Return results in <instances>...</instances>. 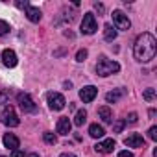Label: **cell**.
I'll use <instances>...</instances> for the list:
<instances>
[{"label":"cell","mask_w":157,"mask_h":157,"mask_svg":"<svg viewBox=\"0 0 157 157\" xmlns=\"http://www.w3.org/2000/svg\"><path fill=\"white\" fill-rule=\"evenodd\" d=\"M0 104H8V94L6 93H0Z\"/></svg>","instance_id":"cell-30"},{"label":"cell","mask_w":157,"mask_h":157,"mask_svg":"<svg viewBox=\"0 0 157 157\" xmlns=\"http://www.w3.org/2000/svg\"><path fill=\"white\" fill-rule=\"evenodd\" d=\"M0 157H6V155H0Z\"/></svg>","instance_id":"cell-34"},{"label":"cell","mask_w":157,"mask_h":157,"mask_svg":"<svg viewBox=\"0 0 157 157\" xmlns=\"http://www.w3.org/2000/svg\"><path fill=\"white\" fill-rule=\"evenodd\" d=\"M96 94H98V89H96L94 85H87V87H83V89L80 91V98H82L83 104H91V102L96 98Z\"/></svg>","instance_id":"cell-8"},{"label":"cell","mask_w":157,"mask_h":157,"mask_svg":"<svg viewBox=\"0 0 157 157\" xmlns=\"http://www.w3.org/2000/svg\"><path fill=\"white\" fill-rule=\"evenodd\" d=\"M87 54H89V52H87L85 48H82V50H78V54H76V61H78V63H83V61L87 59Z\"/></svg>","instance_id":"cell-22"},{"label":"cell","mask_w":157,"mask_h":157,"mask_svg":"<svg viewBox=\"0 0 157 157\" xmlns=\"http://www.w3.org/2000/svg\"><path fill=\"white\" fill-rule=\"evenodd\" d=\"M115 146H117V142H115L113 139H104V140L96 142L94 150H96L98 153H111V151L115 150Z\"/></svg>","instance_id":"cell-11"},{"label":"cell","mask_w":157,"mask_h":157,"mask_svg":"<svg viewBox=\"0 0 157 157\" xmlns=\"http://www.w3.org/2000/svg\"><path fill=\"white\" fill-rule=\"evenodd\" d=\"M148 137H150L151 140H157V126H151V128L148 129Z\"/></svg>","instance_id":"cell-25"},{"label":"cell","mask_w":157,"mask_h":157,"mask_svg":"<svg viewBox=\"0 0 157 157\" xmlns=\"http://www.w3.org/2000/svg\"><path fill=\"white\" fill-rule=\"evenodd\" d=\"M28 157H39V155H37V153H30Z\"/></svg>","instance_id":"cell-33"},{"label":"cell","mask_w":157,"mask_h":157,"mask_svg":"<svg viewBox=\"0 0 157 157\" xmlns=\"http://www.w3.org/2000/svg\"><path fill=\"white\" fill-rule=\"evenodd\" d=\"M117 35H118V32L113 28V24H105L104 26V39L105 41H115Z\"/></svg>","instance_id":"cell-18"},{"label":"cell","mask_w":157,"mask_h":157,"mask_svg":"<svg viewBox=\"0 0 157 157\" xmlns=\"http://www.w3.org/2000/svg\"><path fill=\"white\" fill-rule=\"evenodd\" d=\"M59 157H78V155H74V153H68V151H65V153H61Z\"/></svg>","instance_id":"cell-32"},{"label":"cell","mask_w":157,"mask_h":157,"mask_svg":"<svg viewBox=\"0 0 157 157\" xmlns=\"http://www.w3.org/2000/svg\"><path fill=\"white\" fill-rule=\"evenodd\" d=\"M153 98H155V89H151V87L146 89V91H144V100H146V102H151Z\"/></svg>","instance_id":"cell-23"},{"label":"cell","mask_w":157,"mask_h":157,"mask_svg":"<svg viewBox=\"0 0 157 157\" xmlns=\"http://www.w3.org/2000/svg\"><path fill=\"white\" fill-rule=\"evenodd\" d=\"M137 118H139V117H137V113H129V115H128V118H126L124 122H126V124H128V122H129V124H135V122H137Z\"/></svg>","instance_id":"cell-26"},{"label":"cell","mask_w":157,"mask_h":157,"mask_svg":"<svg viewBox=\"0 0 157 157\" xmlns=\"http://www.w3.org/2000/svg\"><path fill=\"white\" fill-rule=\"evenodd\" d=\"M11 32V26L6 22V21H0V37H4V35H8Z\"/></svg>","instance_id":"cell-21"},{"label":"cell","mask_w":157,"mask_h":157,"mask_svg":"<svg viewBox=\"0 0 157 157\" xmlns=\"http://www.w3.org/2000/svg\"><path fill=\"white\" fill-rule=\"evenodd\" d=\"M98 115H100V118H102L104 124H113V111H111L109 105H102L98 109Z\"/></svg>","instance_id":"cell-15"},{"label":"cell","mask_w":157,"mask_h":157,"mask_svg":"<svg viewBox=\"0 0 157 157\" xmlns=\"http://www.w3.org/2000/svg\"><path fill=\"white\" fill-rule=\"evenodd\" d=\"M11 157H24V151L22 150H13L11 151Z\"/></svg>","instance_id":"cell-29"},{"label":"cell","mask_w":157,"mask_h":157,"mask_svg":"<svg viewBox=\"0 0 157 157\" xmlns=\"http://www.w3.org/2000/svg\"><path fill=\"white\" fill-rule=\"evenodd\" d=\"M124 126H126L124 120H117V122L113 124V133H120V131L124 129Z\"/></svg>","instance_id":"cell-24"},{"label":"cell","mask_w":157,"mask_h":157,"mask_svg":"<svg viewBox=\"0 0 157 157\" xmlns=\"http://www.w3.org/2000/svg\"><path fill=\"white\" fill-rule=\"evenodd\" d=\"M2 63H4V67H8V68H13V67H17V63H19V59H17V54H15L13 50L6 48V50L2 52Z\"/></svg>","instance_id":"cell-10"},{"label":"cell","mask_w":157,"mask_h":157,"mask_svg":"<svg viewBox=\"0 0 157 157\" xmlns=\"http://www.w3.org/2000/svg\"><path fill=\"white\" fill-rule=\"evenodd\" d=\"M124 144L128 148H144V137L139 133H131L124 139Z\"/></svg>","instance_id":"cell-9"},{"label":"cell","mask_w":157,"mask_h":157,"mask_svg":"<svg viewBox=\"0 0 157 157\" xmlns=\"http://www.w3.org/2000/svg\"><path fill=\"white\" fill-rule=\"evenodd\" d=\"M122 96H124V89H115V91H109L105 94V102L107 104H117Z\"/></svg>","instance_id":"cell-16"},{"label":"cell","mask_w":157,"mask_h":157,"mask_svg":"<svg viewBox=\"0 0 157 157\" xmlns=\"http://www.w3.org/2000/svg\"><path fill=\"white\" fill-rule=\"evenodd\" d=\"M2 142H4V146L8 148V150H19V146H21V140H19V137L15 135V133H6L4 137H2Z\"/></svg>","instance_id":"cell-12"},{"label":"cell","mask_w":157,"mask_h":157,"mask_svg":"<svg viewBox=\"0 0 157 157\" xmlns=\"http://www.w3.org/2000/svg\"><path fill=\"white\" fill-rule=\"evenodd\" d=\"M155 54H157V39L148 32L140 33L133 44V57L139 63H148L155 57Z\"/></svg>","instance_id":"cell-1"},{"label":"cell","mask_w":157,"mask_h":157,"mask_svg":"<svg viewBox=\"0 0 157 157\" xmlns=\"http://www.w3.org/2000/svg\"><path fill=\"white\" fill-rule=\"evenodd\" d=\"M120 70V65L113 59H107L105 56H100L98 63H96V74L102 76V78H107V76H113Z\"/></svg>","instance_id":"cell-2"},{"label":"cell","mask_w":157,"mask_h":157,"mask_svg":"<svg viewBox=\"0 0 157 157\" xmlns=\"http://www.w3.org/2000/svg\"><path fill=\"white\" fill-rule=\"evenodd\" d=\"M89 135H91L93 139H104L105 129H104V126H100V124H91V126H89Z\"/></svg>","instance_id":"cell-17"},{"label":"cell","mask_w":157,"mask_h":157,"mask_svg":"<svg viewBox=\"0 0 157 157\" xmlns=\"http://www.w3.org/2000/svg\"><path fill=\"white\" fill-rule=\"evenodd\" d=\"M46 102H48V107H50L52 111H61V109L65 107V104H67L65 96H63L61 93H54V91L46 94Z\"/></svg>","instance_id":"cell-6"},{"label":"cell","mask_w":157,"mask_h":157,"mask_svg":"<svg viewBox=\"0 0 157 157\" xmlns=\"http://www.w3.org/2000/svg\"><path fill=\"white\" fill-rule=\"evenodd\" d=\"M15 6L21 8V10H26V8L30 6V2H28V0H24V2H22V0H19V2H15Z\"/></svg>","instance_id":"cell-27"},{"label":"cell","mask_w":157,"mask_h":157,"mask_svg":"<svg viewBox=\"0 0 157 157\" xmlns=\"http://www.w3.org/2000/svg\"><path fill=\"white\" fill-rule=\"evenodd\" d=\"M94 10H96L98 13H104V4H98V2H96V4H94Z\"/></svg>","instance_id":"cell-31"},{"label":"cell","mask_w":157,"mask_h":157,"mask_svg":"<svg viewBox=\"0 0 157 157\" xmlns=\"http://www.w3.org/2000/svg\"><path fill=\"white\" fill-rule=\"evenodd\" d=\"M118 157H135V155L128 150H122V151H118Z\"/></svg>","instance_id":"cell-28"},{"label":"cell","mask_w":157,"mask_h":157,"mask_svg":"<svg viewBox=\"0 0 157 157\" xmlns=\"http://www.w3.org/2000/svg\"><path fill=\"white\" fill-rule=\"evenodd\" d=\"M0 122L8 128H17L21 124V118H19L17 111L13 109V105H4L0 109Z\"/></svg>","instance_id":"cell-3"},{"label":"cell","mask_w":157,"mask_h":157,"mask_svg":"<svg viewBox=\"0 0 157 157\" xmlns=\"http://www.w3.org/2000/svg\"><path fill=\"white\" fill-rule=\"evenodd\" d=\"M17 102H19V105H21V109L24 113H35L37 111V105H35L33 98L28 93H19L17 94Z\"/></svg>","instance_id":"cell-7"},{"label":"cell","mask_w":157,"mask_h":157,"mask_svg":"<svg viewBox=\"0 0 157 157\" xmlns=\"http://www.w3.org/2000/svg\"><path fill=\"white\" fill-rule=\"evenodd\" d=\"M70 128H72V122H70L68 117H61V118L57 120L56 129H57L59 135H68V133H70Z\"/></svg>","instance_id":"cell-14"},{"label":"cell","mask_w":157,"mask_h":157,"mask_svg":"<svg viewBox=\"0 0 157 157\" xmlns=\"http://www.w3.org/2000/svg\"><path fill=\"white\" fill-rule=\"evenodd\" d=\"M43 140H44L46 144H56V142H57V137H56L52 131H44V133H43Z\"/></svg>","instance_id":"cell-20"},{"label":"cell","mask_w":157,"mask_h":157,"mask_svg":"<svg viewBox=\"0 0 157 157\" xmlns=\"http://www.w3.org/2000/svg\"><path fill=\"white\" fill-rule=\"evenodd\" d=\"M85 120H87V111H85V109H80V111L76 113V117H74V124L80 128V126L85 124Z\"/></svg>","instance_id":"cell-19"},{"label":"cell","mask_w":157,"mask_h":157,"mask_svg":"<svg viewBox=\"0 0 157 157\" xmlns=\"http://www.w3.org/2000/svg\"><path fill=\"white\" fill-rule=\"evenodd\" d=\"M113 28L118 32V30H122V32H128L129 28H131V21L128 19V15L124 13V11H120V10H115L113 11Z\"/></svg>","instance_id":"cell-4"},{"label":"cell","mask_w":157,"mask_h":157,"mask_svg":"<svg viewBox=\"0 0 157 157\" xmlns=\"http://www.w3.org/2000/svg\"><path fill=\"white\" fill-rule=\"evenodd\" d=\"M24 13H26V19H28L30 22H33V24H37V22L43 19L41 10H39V8H35V6H28V8L24 10Z\"/></svg>","instance_id":"cell-13"},{"label":"cell","mask_w":157,"mask_h":157,"mask_svg":"<svg viewBox=\"0 0 157 157\" xmlns=\"http://www.w3.org/2000/svg\"><path fill=\"white\" fill-rule=\"evenodd\" d=\"M80 30H82V33H83V35H93V33H96V30H98V22H96L94 13L87 11V13L83 15V21H82Z\"/></svg>","instance_id":"cell-5"}]
</instances>
